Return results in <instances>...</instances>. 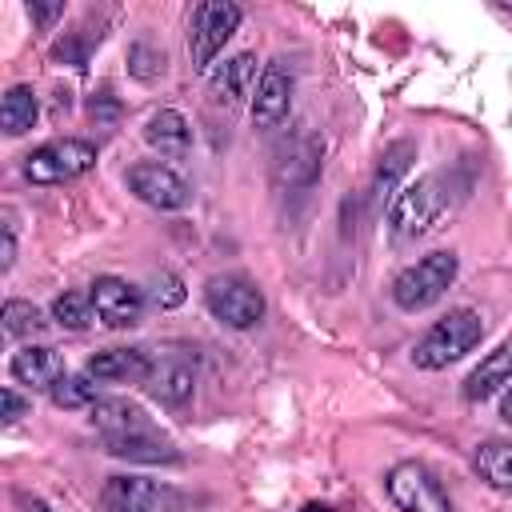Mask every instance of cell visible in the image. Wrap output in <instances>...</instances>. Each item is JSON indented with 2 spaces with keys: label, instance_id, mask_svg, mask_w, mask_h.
Here are the masks:
<instances>
[{
  "label": "cell",
  "instance_id": "cell-2",
  "mask_svg": "<svg viewBox=\"0 0 512 512\" xmlns=\"http://www.w3.org/2000/svg\"><path fill=\"white\" fill-rule=\"evenodd\" d=\"M448 192H452V188H448L444 172H428V176L404 184V188L396 192L392 208H388V228H392V236H396V240H416V236L432 232L436 220L448 212V200H452Z\"/></svg>",
  "mask_w": 512,
  "mask_h": 512
},
{
  "label": "cell",
  "instance_id": "cell-31",
  "mask_svg": "<svg viewBox=\"0 0 512 512\" xmlns=\"http://www.w3.org/2000/svg\"><path fill=\"white\" fill-rule=\"evenodd\" d=\"M28 16H32L40 28H48L56 16H64V4H36V0H32V4H28Z\"/></svg>",
  "mask_w": 512,
  "mask_h": 512
},
{
  "label": "cell",
  "instance_id": "cell-21",
  "mask_svg": "<svg viewBox=\"0 0 512 512\" xmlns=\"http://www.w3.org/2000/svg\"><path fill=\"white\" fill-rule=\"evenodd\" d=\"M472 464H476V476H480L488 488L512 496V444H508V440H484V444L476 448Z\"/></svg>",
  "mask_w": 512,
  "mask_h": 512
},
{
  "label": "cell",
  "instance_id": "cell-7",
  "mask_svg": "<svg viewBox=\"0 0 512 512\" xmlns=\"http://www.w3.org/2000/svg\"><path fill=\"white\" fill-rule=\"evenodd\" d=\"M388 500L400 512H452V500L444 492V484L416 460H400L392 464V472L384 476Z\"/></svg>",
  "mask_w": 512,
  "mask_h": 512
},
{
  "label": "cell",
  "instance_id": "cell-29",
  "mask_svg": "<svg viewBox=\"0 0 512 512\" xmlns=\"http://www.w3.org/2000/svg\"><path fill=\"white\" fill-rule=\"evenodd\" d=\"M0 400H4V412H0V416H4V424H16V420L28 412V400H24L16 388H4V392H0Z\"/></svg>",
  "mask_w": 512,
  "mask_h": 512
},
{
  "label": "cell",
  "instance_id": "cell-25",
  "mask_svg": "<svg viewBox=\"0 0 512 512\" xmlns=\"http://www.w3.org/2000/svg\"><path fill=\"white\" fill-rule=\"evenodd\" d=\"M92 316H96V308H92V296H84V292H60L52 300V320L68 332H84L92 324Z\"/></svg>",
  "mask_w": 512,
  "mask_h": 512
},
{
  "label": "cell",
  "instance_id": "cell-4",
  "mask_svg": "<svg viewBox=\"0 0 512 512\" xmlns=\"http://www.w3.org/2000/svg\"><path fill=\"white\" fill-rule=\"evenodd\" d=\"M92 168H96V144L80 140V136L48 140L24 156V176L32 184H64V180H76Z\"/></svg>",
  "mask_w": 512,
  "mask_h": 512
},
{
  "label": "cell",
  "instance_id": "cell-30",
  "mask_svg": "<svg viewBox=\"0 0 512 512\" xmlns=\"http://www.w3.org/2000/svg\"><path fill=\"white\" fill-rule=\"evenodd\" d=\"M4 260H0V268L8 272L12 268V260H16V216L4 208V252H0Z\"/></svg>",
  "mask_w": 512,
  "mask_h": 512
},
{
  "label": "cell",
  "instance_id": "cell-1",
  "mask_svg": "<svg viewBox=\"0 0 512 512\" xmlns=\"http://www.w3.org/2000/svg\"><path fill=\"white\" fill-rule=\"evenodd\" d=\"M484 336V316L476 308H452L448 316H440L412 348V364L424 372H440L448 364H456L460 356H468Z\"/></svg>",
  "mask_w": 512,
  "mask_h": 512
},
{
  "label": "cell",
  "instance_id": "cell-17",
  "mask_svg": "<svg viewBox=\"0 0 512 512\" xmlns=\"http://www.w3.org/2000/svg\"><path fill=\"white\" fill-rule=\"evenodd\" d=\"M252 80H256V56L252 52H236V56H228L212 76H208V96L216 100V104H240L244 96H248V88H252Z\"/></svg>",
  "mask_w": 512,
  "mask_h": 512
},
{
  "label": "cell",
  "instance_id": "cell-32",
  "mask_svg": "<svg viewBox=\"0 0 512 512\" xmlns=\"http://www.w3.org/2000/svg\"><path fill=\"white\" fill-rule=\"evenodd\" d=\"M100 512H140V508H132L124 500H112V496H100Z\"/></svg>",
  "mask_w": 512,
  "mask_h": 512
},
{
  "label": "cell",
  "instance_id": "cell-13",
  "mask_svg": "<svg viewBox=\"0 0 512 512\" xmlns=\"http://www.w3.org/2000/svg\"><path fill=\"white\" fill-rule=\"evenodd\" d=\"M88 376L112 384H144L152 376V360L140 348H104L88 360Z\"/></svg>",
  "mask_w": 512,
  "mask_h": 512
},
{
  "label": "cell",
  "instance_id": "cell-9",
  "mask_svg": "<svg viewBox=\"0 0 512 512\" xmlns=\"http://www.w3.org/2000/svg\"><path fill=\"white\" fill-rule=\"evenodd\" d=\"M92 308H96V320L108 324V328H132L140 324V312H144V292L120 276H96L92 280Z\"/></svg>",
  "mask_w": 512,
  "mask_h": 512
},
{
  "label": "cell",
  "instance_id": "cell-28",
  "mask_svg": "<svg viewBox=\"0 0 512 512\" xmlns=\"http://www.w3.org/2000/svg\"><path fill=\"white\" fill-rule=\"evenodd\" d=\"M184 296H188V288H184V280H180L176 272H160V276H152L148 300H152L156 308H180Z\"/></svg>",
  "mask_w": 512,
  "mask_h": 512
},
{
  "label": "cell",
  "instance_id": "cell-10",
  "mask_svg": "<svg viewBox=\"0 0 512 512\" xmlns=\"http://www.w3.org/2000/svg\"><path fill=\"white\" fill-rule=\"evenodd\" d=\"M292 88H296V80L280 60L264 64V72L256 80V92H252V108H248L252 124L256 128H276L292 108Z\"/></svg>",
  "mask_w": 512,
  "mask_h": 512
},
{
  "label": "cell",
  "instance_id": "cell-34",
  "mask_svg": "<svg viewBox=\"0 0 512 512\" xmlns=\"http://www.w3.org/2000/svg\"><path fill=\"white\" fill-rule=\"evenodd\" d=\"M500 416H504V420L512 424V384L504 388V400H500Z\"/></svg>",
  "mask_w": 512,
  "mask_h": 512
},
{
  "label": "cell",
  "instance_id": "cell-11",
  "mask_svg": "<svg viewBox=\"0 0 512 512\" xmlns=\"http://www.w3.org/2000/svg\"><path fill=\"white\" fill-rule=\"evenodd\" d=\"M320 156H324V144L316 136H296L292 144H284L276 152V180L288 184V188H308L316 176H320Z\"/></svg>",
  "mask_w": 512,
  "mask_h": 512
},
{
  "label": "cell",
  "instance_id": "cell-33",
  "mask_svg": "<svg viewBox=\"0 0 512 512\" xmlns=\"http://www.w3.org/2000/svg\"><path fill=\"white\" fill-rule=\"evenodd\" d=\"M16 500H20V512H48V504L36 496H16Z\"/></svg>",
  "mask_w": 512,
  "mask_h": 512
},
{
  "label": "cell",
  "instance_id": "cell-12",
  "mask_svg": "<svg viewBox=\"0 0 512 512\" xmlns=\"http://www.w3.org/2000/svg\"><path fill=\"white\" fill-rule=\"evenodd\" d=\"M412 160H416V144H412V140H396V144H388V148L380 152L376 172H372V204H376V208H392L396 188H400V180L408 176Z\"/></svg>",
  "mask_w": 512,
  "mask_h": 512
},
{
  "label": "cell",
  "instance_id": "cell-23",
  "mask_svg": "<svg viewBox=\"0 0 512 512\" xmlns=\"http://www.w3.org/2000/svg\"><path fill=\"white\" fill-rule=\"evenodd\" d=\"M144 384H148V392L160 404H172L176 408V404H184L192 396V384L196 380H192V368H184V364H160V368L152 364V376Z\"/></svg>",
  "mask_w": 512,
  "mask_h": 512
},
{
  "label": "cell",
  "instance_id": "cell-8",
  "mask_svg": "<svg viewBox=\"0 0 512 512\" xmlns=\"http://www.w3.org/2000/svg\"><path fill=\"white\" fill-rule=\"evenodd\" d=\"M124 184H128V192L136 200H144L148 208H160V212H180L192 200L188 180L180 172H172L168 164H152V160L132 164L128 176H124Z\"/></svg>",
  "mask_w": 512,
  "mask_h": 512
},
{
  "label": "cell",
  "instance_id": "cell-26",
  "mask_svg": "<svg viewBox=\"0 0 512 512\" xmlns=\"http://www.w3.org/2000/svg\"><path fill=\"white\" fill-rule=\"evenodd\" d=\"M0 320H4V336H8V340L36 336V332L44 328V316H40V308H36L32 300H8L4 312H0Z\"/></svg>",
  "mask_w": 512,
  "mask_h": 512
},
{
  "label": "cell",
  "instance_id": "cell-22",
  "mask_svg": "<svg viewBox=\"0 0 512 512\" xmlns=\"http://www.w3.org/2000/svg\"><path fill=\"white\" fill-rule=\"evenodd\" d=\"M40 116V104H36V92L28 84H12L0 100V124H4V136H24Z\"/></svg>",
  "mask_w": 512,
  "mask_h": 512
},
{
  "label": "cell",
  "instance_id": "cell-3",
  "mask_svg": "<svg viewBox=\"0 0 512 512\" xmlns=\"http://www.w3.org/2000/svg\"><path fill=\"white\" fill-rule=\"evenodd\" d=\"M456 252H428V256H420L416 264H408V268H400L396 276H392V304L400 308V312H424V308H432L448 288H452V280H456Z\"/></svg>",
  "mask_w": 512,
  "mask_h": 512
},
{
  "label": "cell",
  "instance_id": "cell-14",
  "mask_svg": "<svg viewBox=\"0 0 512 512\" xmlns=\"http://www.w3.org/2000/svg\"><path fill=\"white\" fill-rule=\"evenodd\" d=\"M8 368H12V380H20L28 388H52L60 376H68L64 372V356L56 348H48V344H24L12 356Z\"/></svg>",
  "mask_w": 512,
  "mask_h": 512
},
{
  "label": "cell",
  "instance_id": "cell-24",
  "mask_svg": "<svg viewBox=\"0 0 512 512\" xmlns=\"http://www.w3.org/2000/svg\"><path fill=\"white\" fill-rule=\"evenodd\" d=\"M48 396H52V404L56 408H92L96 400H100V388H96V376H60L52 388H48Z\"/></svg>",
  "mask_w": 512,
  "mask_h": 512
},
{
  "label": "cell",
  "instance_id": "cell-16",
  "mask_svg": "<svg viewBox=\"0 0 512 512\" xmlns=\"http://www.w3.org/2000/svg\"><path fill=\"white\" fill-rule=\"evenodd\" d=\"M100 496L124 500V504H132L140 512H172L176 508V492L164 488L160 480H144V476H112Z\"/></svg>",
  "mask_w": 512,
  "mask_h": 512
},
{
  "label": "cell",
  "instance_id": "cell-5",
  "mask_svg": "<svg viewBox=\"0 0 512 512\" xmlns=\"http://www.w3.org/2000/svg\"><path fill=\"white\" fill-rule=\"evenodd\" d=\"M204 308L224 328H252L264 320V292L252 280L224 272V276H212L204 284Z\"/></svg>",
  "mask_w": 512,
  "mask_h": 512
},
{
  "label": "cell",
  "instance_id": "cell-15",
  "mask_svg": "<svg viewBox=\"0 0 512 512\" xmlns=\"http://www.w3.org/2000/svg\"><path fill=\"white\" fill-rule=\"evenodd\" d=\"M104 452L116 460L132 464H176L180 452L160 436V432H124V436H104Z\"/></svg>",
  "mask_w": 512,
  "mask_h": 512
},
{
  "label": "cell",
  "instance_id": "cell-6",
  "mask_svg": "<svg viewBox=\"0 0 512 512\" xmlns=\"http://www.w3.org/2000/svg\"><path fill=\"white\" fill-rule=\"evenodd\" d=\"M240 20H244V12L236 4H228V0H204V4H196L192 24H188V56H192V68L196 72H208V64L228 44V36L240 28Z\"/></svg>",
  "mask_w": 512,
  "mask_h": 512
},
{
  "label": "cell",
  "instance_id": "cell-20",
  "mask_svg": "<svg viewBox=\"0 0 512 512\" xmlns=\"http://www.w3.org/2000/svg\"><path fill=\"white\" fill-rule=\"evenodd\" d=\"M92 424L104 432V436H124V432H152L148 416L132 404V400H120V396H100L92 408Z\"/></svg>",
  "mask_w": 512,
  "mask_h": 512
},
{
  "label": "cell",
  "instance_id": "cell-19",
  "mask_svg": "<svg viewBox=\"0 0 512 512\" xmlns=\"http://www.w3.org/2000/svg\"><path fill=\"white\" fill-rule=\"evenodd\" d=\"M144 140H148L160 156H184V152L192 148V128H188V120H184L176 108H160V112L148 116Z\"/></svg>",
  "mask_w": 512,
  "mask_h": 512
},
{
  "label": "cell",
  "instance_id": "cell-35",
  "mask_svg": "<svg viewBox=\"0 0 512 512\" xmlns=\"http://www.w3.org/2000/svg\"><path fill=\"white\" fill-rule=\"evenodd\" d=\"M304 512H328V508H324V504H308Z\"/></svg>",
  "mask_w": 512,
  "mask_h": 512
},
{
  "label": "cell",
  "instance_id": "cell-27",
  "mask_svg": "<svg viewBox=\"0 0 512 512\" xmlns=\"http://www.w3.org/2000/svg\"><path fill=\"white\" fill-rule=\"evenodd\" d=\"M128 72H132L136 80H152V76H160V72H164V52L152 48L148 40H136V44L128 48Z\"/></svg>",
  "mask_w": 512,
  "mask_h": 512
},
{
  "label": "cell",
  "instance_id": "cell-18",
  "mask_svg": "<svg viewBox=\"0 0 512 512\" xmlns=\"http://www.w3.org/2000/svg\"><path fill=\"white\" fill-rule=\"evenodd\" d=\"M512 384V344H500L496 352H488L464 380V396L476 404V400H488L496 392H504Z\"/></svg>",
  "mask_w": 512,
  "mask_h": 512
}]
</instances>
